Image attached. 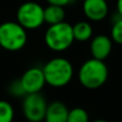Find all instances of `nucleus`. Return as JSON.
<instances>
[{
	"mask_svg": "<svg viewBox=\"0 0 122 122\" xmlns=\"http://www.w3.org/2000/svg\"><path fill=\"white\" fill-rule=\"evenodd\" d=\"M109 76V70L105 61L89 58L80 66L78 80L83 88L88 90H97L102 88Z\"/></svg>",
	"mask_w": 122,
	"mask_h": 122,
	"instance_id": "1",
	"label": "nucleus"
},
{
	"mask_svg": "<svg viewBox=\"0 0 122 122\" xmlns=\"http://www.w3.org/2000/svg\"><path fill=\"white\" fill-rule=\"evenodd\" d=\"M46 83L52 88H64L72 80L74 66L65 57H53L42 67Z\"/></svg>",
	"mask_w": 122,
	"mask_h": 122,
	"instance_id": "2",
	"label": "nucleus"
},
{
	"mask_svg": "<svg viewBox=\"0 0 122 122\" xmlns=\"http://www.w3.org/2000/svg\"><path fill=\"white\" fill-rule=\"evenodd\" d=\"M75 41L72 34V25L62 22L54 25H49L44 34V43L54 52H63L68 50Z\"/></svg>",
	"mask_w": 122,
	"mask_h": 122,
	"instance_id": "3",
	"label": "nucleus"
},
{
	"mask_svg": "<svg viewBox=\"0 0 122 122\" xmlns=\"http://www.w3.org/2000/svg\"><path fill=\"white\" fill-rule=\"evenodd\" d=\"M28 40L27 30L17 22H5L0 24V46L9 52L20 51Z\"/></svg>",
	"mask_w": 122,
	"mask_h": 122,
	"instance_id": "4",
	"label": "nucleus"
},
{
	"mask_svg": "<svg viewBox=\"0 0 122 122\" xmlns=\"http://www.w3.org/2000/svg\"><path fill=\"white\" fill-rule=\"evenodd\" d=\"M44 8L35 1L22 3L16 11V22L26 30H35L44 24Z\"/></svg>",
	"mask_w": 122,
	"mask_h": 122,
	"instance_id": "5",
	"label": "nucleus"
},
{
	"mask_svg": "<svg viewBox=\"0 0 122 122\" xmlns=\"http://www.w3.org/2000/svg\"><path fill=\"white\" fill-rule=\"evenodd\" d=\"M48 102L40 93L26 94L23 97L22 112L28 122H43Z\"/></svg>",
	"mask_w": 122,
	"mask_h": 122,
	"instance_id": "6",
	"label": "nucleus"
},
{
	"mask_svg": "<svg viewBox=\"0 0 122 122\" xmlns=\"http://www.w3.org/2000/svg\"><path fill=\"white\" fill-rule=\"evenodd\" d=\"M23 89L26 94H32V93H40L44 88L46 79L40 67H30L24 71L22 77L20 78Z\"/></svg>",
	"mask_w": 122,
	"mask_h": 122,
	"instance_id": "7",
	"label": "nucleus"
},
{
	"mask_svg": "<svg viewBox=\"0 0 122 122\" xmlns=\"http://www.w3.org/2000/svg\"><path fill=\"white\" fill-rule=\"evenodd\" d=\"M83 14L89 21L101 22L108 15L109 7L106 0H82Z\"/></svg>",
	"mask_w": 122,
	"mask_h": 122,
	"instance_id": "8",
	"label": "nucleus"
},
{
	"mask_svg": "<svg viewBox=\"0 0 122 122\" xmlns=\"http://www.w3.org/2000/svg\"><path fill=\"white\" fill-rule=\"evenodd\" d=\"M112 44L113 42L111 38L104 34H99L95 37H92L90 43V52L92 57L105 61L112 51Z\"/></svg>",
	"mask_w": 122,
	"mask_h": 122,
	"instance_id": "9",
	"label": "nucleus"
},
{
	"mask_svg": "<svg viewBox=\"0 0 122 122\" xmlns=\"http://www.w3.org/2000/svg\"><path fill=\"white\" fill-rule=\"evenodd\" d=\"M68 112V107L63 102H51L48 103L43 122H67Z\"/></svg>",
	"mask_w": 122,
	"mask_h": 122,
	"instance_id": "10",
	"label": "nucleus"
},
{
	"mask_svg": "<svg viewBox=\"0 0 122 122\" xmlns=\"http://www.w3.org/2000/svg\"><path fill=\"white\" fill-rule=\"evenodd\" d=\"M75 41L85 42L93 37V27L88 21H80L72 25Z\"/></svg>",
	"mask_w": 122,
	"mask_h": 122,
	"instance_id": "11",
	"label": "nucleus"
},
{
	"mask_svg": "<svg viewBox=\"0 0 122 122\" xmlns=\"http://www.w3.org/2000/svg\"><path fill=\"white\" fill-rule=\"evenodd\" d=\"M43 14L44 23L49 24V25L62 23L65 21V17H66V12H65L64 8L52 5H49L46 8H44Z\"/></svg>",
	"mask_w": 122,
	"mask_h": 122,
	"instance_id": "12",
	"label": "nucleus"
},
{
	"mask_svg": "<svg viewBox=\"0 0 122 122\" xmlns=\"http://www.w3.org/2000/svg\"><path fill=\"white\" fill-rule=\"evenodd\" d=\"M67 122H90V117L84 108L75 107L69 110Z\"/></svg>",
	"mask_w": 122,
	"mask_h": 122,
	"instance_id": "13",
	"label": "nucleus"
},
{
	"mask_svg": "<svg viewBox=\"0 0 122 122\" xmlns=\"http://www.w3.org/2000/svg\"><path fill=\"white\" fill-rule=\"evenodd\" d=\"M14 108L8 101H0V122H13Z\"/></svg>",
	"mask_w": 122,
	"mask_h": 122,
	"instance_id": "14",
	"label": "nucleus"
},
{
	"mask_svg": "<svg viewBox=\"0 0 122 122\" xmlns=\"http://www.w3.org/2000/svg\"><path fill=\"white\" fill-rule=\"evenodd\" d=\"M110 38L112 42L122 46V17L118 15V19L113 22L110 29Z\"/></svg>",
	"mask_w": 122,
	"mask_h": 122,
	"instance_id": "15",
	"label": "nucleus"
},
{
	"mask_svg": "<svg viewBox=\"0 0 122 122\" xmlns=\"http://www.w3.org/2000/svg\"><path fill=\"white\" fill-rule=\"evenodd\" d=\"M9 93L13 97H24L26 95L20 79H16L11 82V84L9 85Z\"/></svg>",
	"mask_w": 122,
	"mask_h": 122,
	"instance_id": "16",
	"label": "nucleus"
},
{
	"mask_svg": "<svg viewBox=\"0 0 122 122\" xmlns=\"http://www.w3.org/2000/svg\"><path fill=\"white\" fill-rule=\"evenodd\" d=\"M46 2L52 5H58V7L65 8L66 5H68L69 3H71L72 0H46Z\"/></svg>",
	"mask_w": 122,
	"mask_h": 122,
	"instance_id": "17",
	"label": "nucleus"
},
{
	"mask_svg": "<svg viewBox=\"0 0 122 122\" xmlns=\"http://www.w3.org/2000/svg\"><path fill=\"white\" fill-rule=\"evenodd\" d=\"M117 12L118 15L122 17V0H117Z\"/></svg>",
	"mask_w": 122,
	"mask_h": 122,
	"instance_id": "18",
	"label": "nucleus"
},
{
	"mask_svg": "<svg viewBox=\"0 0 122 122\" xmlns=\"http://www.w3.org/2000/svg\"><path fill=\"white\" fill-rule=\"evenodd\" d=\"M92 122H109V121L104 120V119H96V120H94V121H92Z\"/></svg>",
	"mask_w": 122,
	"mask_h": 122,
	"instance_id": "19",
	"label": "nucleus"
}]
</instances>
